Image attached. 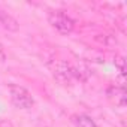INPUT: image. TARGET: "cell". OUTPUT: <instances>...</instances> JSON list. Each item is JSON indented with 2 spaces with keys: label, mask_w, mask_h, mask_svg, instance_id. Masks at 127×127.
Instances as JSON below:
<instances>
[{
  "label": "cell",
  "mask_w": 127,
  "mask_h": 127,
  "mask_svg": "<svg viewBox=\"0 0 127 127\" xmlns=\"http://www.w3.org/2000/svg\"><path fill=\"white\" fill-rule=\"evenodd\" d=\"M48 23L51 24V27L58 32L60 34H70L75 30V21L64 12L61 11H51L48 12Z\"/></svg>",
  "instance_id": "6da1fadb"
},
{
  "label": "cell",
  "mask_w": 127,
  "mask_h": 127,
  "mask_svg": "<svg viewBox=\"0 0 127 127\" xmlns=\"http://www.w3.org/2000/svg\"><path fill=\"white\" fill-rule=\"evenodd\" d=\"M9 96H11L12 105L18 109H30L34 105V99H33L32 93L21 85L11 84L9 85Z\"/></svg>",
  "instance_id": "7a4b0ae2"
},
{
  "label": "cell",
  "mask_w": 127,
  "mask_h": 127,
  "mask_svg": "<svg viewBox=\"0 0 127 127\" xmlns=\"http://www.w3.org/2000/svg\"><path fill=\"white\" fill-rule=\"evenodd\" d=\"M52 75H54V78H55L60 84H64V85L70 84V82L75 79V78H73V73H72L70 64H69L67 61H64V60H60V61L55 63V66H54V69H52Z\"/></svg>",
  "instance_id": "3957f363"
},
{
  "label": "cell",
  "mask_w": 127,
  "mask_h": 127,
  "mask_svg": "<svg viewBox=\"0 0 127 127\" xmlns=\"http://www.w3.org/2000/svg\"><path fill=\"white\" fill-rule=\"evenodd\" d=\"M106 96L108 99L118 108H124L126 106V88L121 87V85H111L108 90H106Z\"/></svg>",
  "instance_id": "277c9868"
},
{
  "label": "cell",
  "mask_w": 127,
  "mask_h": 127,
  "mask_svg": "<svg viewBox=\"0 0 127 127\" xmlns=\"http://www.w3.org/2000/svg\"><path fill=\"white\" fill-rule=\"evenodd\" d=\"M0 24H2L6 30H9V32H17V30L20 29L18 21H17L11 14H8V12L3 11V9H0Z\"/></svg>",
  "instance_id": "5b68a950"
},
{
  "label": "cell",
  "mask_w": 127,
  "mask_h": 127,
  "mask_svg": "<svg viewBox=\"0 0 127 127\" xmlns=\"http://www.w3.org/2000/svg\"><path fill=\"white\" fill-rule=\"evenodd\" d=\"M72 123L75 124V127H99L96 124V121L91 117L85 115V114H76V115H73L72 117Z\"/></svg>",
  "instance_id": "8992f818"
},
{
  "label": "cell",
  "mask_w": 127,
  "mask_h": 127,
  "mask_svg": "<svg viewBox=\"0 0 127 127\" xmlns=\"http://www.w3.org/2000/svg\"><path fill=\"white\" fill-rule=\"evenodd\" d=\"M124 63H126V60H124L123 57H117V58H115V64L118 66V69H120L121 75H124V73H126V67H124Z\"/></svg>",
  "instance_id": "52a82bcc"
},
{
  "label": "cell",
  "mask_w": 127,
  "mask_h": 127,
  "mask_svg": "<svg viewBox=\"0 0 127 127\" xmlns=\"http://www.w3.org/2000/svg\"><path fill=\"white\" fill-rule=\"evenodd\" d=\"M6 51H5V48H3V45L0 43V63H3V61H6Z\"/></svg>",
  "instance_id": "ba28073f"
},
{
  "label": "cell",
  "mask_w": 127,
  "mask_h": 127,
  "mask_svg": "<svg viewBox=\"0 0 127 127\" xmlns=\"http://www.w3.org/2000/svg\"><path fill=\"white\" fill-rule=\"evenodd\" d=\"M0 127H14V124L9 120H2L0 121Z\"/></svg>",
  "instance_id": "9c48e42d"
}]
</instances>
